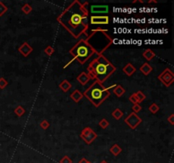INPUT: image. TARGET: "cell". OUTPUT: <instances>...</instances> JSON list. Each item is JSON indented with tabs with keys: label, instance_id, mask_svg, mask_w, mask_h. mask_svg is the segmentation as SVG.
I'll return each instance as SVG.
<instances>
[{
	"label": "cell",
	"instance_id": "obj_8",
	"mask_svg": "<svg viewBox=\"0 0 174 163\" xmlns=\"http://www.w3.org/2000/svg\"><path fill=\"white\" fill-rule=\"evenodd\" d=\"M124 122L131 129H135L142 122V119L140 118L136 113L132 112L125 118Z\"/></svg>",
	"mask_w": 174,
	"mask_h": 163
},
{
	"label": "cell",
	"instance_id": "obj_6",
	"mask_svg": "<svg viewBox=\"0 0 174 163\" xmlns=\"http://www.w3.org/2000/svg\"><path fill=\"white\" fill-rule=\"evenodd\" d=\"M158 80L166 87H170L174 82V74L171 69L166 68L157 76Z\"/></svg>",
	"mask_w": 174,
	"mask_h": 163
},
{
	"label": "cell",
	"instance_id": "obj_34",
	"mask_svg": "<svg viewBox=\"0 0 174 163\" xmlns=\"http://www.w3.org/2000/svg\"><path fill=\"white\" fill-rule=\"evenodd\" d=\"M78 163H89V161L87 160L86 158H82V159L79 161V162Z\"/></svg>",
	"mask_w": 174,
	"mask_h": 163
},
{
	"label": "cell",
	"instance_id": "obj_12",
	"mask_svg": "<svg viewBox=\"0 0 174 163\" xmlns=\"http://www.w3.org/2000/svg\"><path fill=\"white\" fill-rule=\"evenodd\" d=\"M76 80H77V82H79L83 86H84V85H86L87 83L91 80V78H90V76H88V74H87V72H81L80 74L77 76Z\"/></svg>",
	"mask_w": 174,
	"mask_h": 163
},
{
	"label": "cell",
	"instance_id": "obj_15",
	"mask_svg": "<svg viewBox=\"0 0 174 163\" xmlns=\"http://www.w3.org/2000/svg\"><path fill=\"white\" fill-rule=\"evenodd\" d=\"M152 71H153V68H152V66H151L148 62L144 63V64L140 66V68H139V72H142L145 76L149 75Z\"/></svg>",
	"mask_w": 174,
	"mask_h": 163
},
{
	"label": "cell",
	"instance_id": "obj_17",
	"mask_svg": "<svg viewBox=\"0 0 174 163\" xmlns=\"http://www.w3.org/2000/svg\"><path fill=\"white\" fill-rule=\"evenodd\" d=\"M143 57L145 58L147 61H149L152 59H154L156 57V53L154 51H152L150 48L145 49L143 53Z\"/></svg>",
	"mask_w": 174,
	"mask_h": 163
},
{
	"label": "cell",
	"instance_id": "obj_27",
	"mask_svg": "<svg viewBox=\"0 0 174 163\" xmlns=\"http://www.w3.org/2000/svg\"><path fill=\"white\" fill-rule=\"evenodd\" d=\"M44 53H45V55H47L48 56H51V55L55 53V48H54L52 46H48L47 48H45Z\"/></svg>",
	"mask_w": 174,
	"mask_h": 163
},
{
	"label": "cell",
	"instance_id": "obj_7",
	"mask_svg": "<svg viewBox=\"0 0 174 163\" xmlns=\"http://www.w3.org/2000/svg\"><path fill=\"white\" fill-rule=\"evenodd\" d=\"M81 138L87 144V145H91L98 137L97 134L89 127H86L85 128H83L80 134Z\"/></svg>",
	"mask_w": 174,
	"mask_h": 163
},
{
	"label": "cell",
	"instance_id": "obj_32",
	"mask_svg": "<svg viewBox=\"0 0 174 163\" xmlns=\"http://www.w3.org/2000/svg\"><path fill=\"white\" fill-rule=\"evenodd\" d=\"M59 163H72V160L68 155H65L63 156V158L60 159Z\"/></svg>",
	"mask_w": 174,
	"mask_h": 163
},
{
	"label": "cell",
	"instance_id": "obj_13",
	"mask_svg": "<svg viewBox=\"0 0 174 163\" xmlns=\"http://www.w3.org/2000/svg\"><path fill=\"white\" fill-rule=\"evenodd\" d=\"M137 69L135 68L134 65H132L131 63H128L123 68H122V72L127 75L128 76H131L136 72Z\"/></svg>",
	"mask_w": 174,
	"mask_h": 163
},
{
	"label": "cell",
	"instance_id": "obj_24",
	"mask_svg": "<svg viewBox=\"0 0 174 163\" xmlns=\"http://www.w3.org/2000/svg\"><path fill=\"white\" fill-rule=\"evenodd\" d=\"M135 94H136V96H137V98H138V100H139V103L143 102L145 99H146V96L145 95V93H144L142 91H140V90L137 91V92L135 93Z\"/></svg>",
	"mask_w": 174,
	"mask_h": 163
},
{
	"label": "cell",
	"instance_id": "obj_25",
	"mask_svg": "<svg viewBox=\"0 0 174 163\" xmlns=\"http://www.w3.org/2000/svg\"><path fill=\"white\" fill-rule=\"evenodd\" d=\"M109 125H110V122L104 118L101 119V121L99 122V126L102 129H106L109 127Z\"/></svg>",
	"mask_w": 174,
	"mask_h": 163
},
{
	"label": "cell",
	"instance_id": "obj_30",
	"mask_svg": "<svg viewBox=\"0 0 174 163\" xmlns=\"http://www.w3.org/2000/svg\"><path fill=\"white\" fill-rule=\"evenodd\" d=\"M132 112L133 113H139L141 110H142V106L140 105V104H132Z\"/></svg>",
	"mask_w": 174,
	"mask_h": 163
},
{
	"label": "cell",
	"instance_id": "obj_3",
	"mask_svg": "<svg viewBox=\"0 0 174 163\" xmlns=\"http://www.w3.org/2000/svg\"><path fill=\"white\" fill-rule=\"evenodd\" d=\"M85 41L97 55H103V53L113 44V38L108 34V31L100 28L92 30Z\"/></svg>",
	"mask_w": 174,
	"mask_h": 163
},
{
	"label": "cell",
	"instance_id": "obj_36",
	"mask_svg": "<svg viewBox=\"0 0 174 163\" xmlns=\"http://www.w3.org/2000/svg\"><path fill=\"white\" fill-rule=\"evenodd\" d=\"M89 163H91V162H89Z\"/></svg>",
	"mask_w": 174,
	"mask_h": 163
},
{
	"label": "cell",
	"instance_id": "obj_5",
	"mask_svg": "<svg viewBox=\"0 0 174 163\" xmlns=\"http://www.w3.org/2000/svg\"><path fill=\"white\" fill-rule=\"evenodd\" d=\"M69 53L81 65L85 64L86 61H87L91 56H93V55H94L93 50L90 48V46L87 44L84 39L79 40L70 49Z\"/></svg>",
	"mask_w": 174,
	"mask_h": 163
},
{
	"label": "cell",
	"instance_id": "obj_20",
	"mask_svg": "<svg viewBox=\"0 0 174 163\" xmlns=\"http://www.w3.org/2000/svg\"><path fill=\"white\" fill-rule=\"evenodd\" d=\"M111 115H112V117L116 119V120H120V119L123 117V112H122V110H120L119 108H116V109H115V110L112 111Z\"/></svg>",
	"mask_w": 174,
	"mask_h": 163
},
{
	"label": "cell",
	"instance_id": "obj_21",
	"mask_svg": "<svg viewBox=\"0 0 174 163\" xmlns=\"http://www.w3.org/2000/svg\"><path fill=\"white\" fill-rule=\"evenodd\" d=\"M14 111H15V114L17 117H22V116L26 113V109H25L23 106H21V105H18V106L15 108Z\"/></svg>",
	"mask_w": 174,
	"mask_h": 163
},
{
	"label": "cell",
	"instance_id": "obj_33",
	"mask_svg": "<svg viewBox=\"0 0 174 163\" xmlns=\"http://www.w3.org/2000/svg\"><path fill=\"white\" fill-rule=\"evenodd\" d=\"M167 121L168 122H170L171 125H174V114H171L169 117H167Z\"/></svg>",
	"mask_w": 174,
	"mask_h": 163
},
{
	"label": "cell",
	"instance_id": "obj_23",
	"mask_svg": "<svg viewBox=\"0 0 174 163\" xmlns=\"http://www.w3.org/2000/svg\"><path fill=\"white\" fill-rule=\"evenodd\" d=\"M160 107L158 106V104L156 103H152L149 106V110L152 113V114H156L159 111Z\"/></svg>",
	"mask_w": 174,
	"mask_h": 163
},
{
	"label": "cell",
	"instance_id": "obj_9",
	"mask_svg": "<svg viewBox=\"0 0 174 163\" xmlns=\"http://www.w3.org/2000/svg\"><path fill=\"white\" fill-rule=\"evenodd\" d=\"M110 22V18L108 15H91L90 24L94 26L108 25Z\"/></svg>",
	"mask_w": 174,
	"mask_h": 163
},
{
	"label": "cell",
	"instance_id": "obj_1",
	"mask_svg": "<svg viewBox=\"0 0 174 163\" xmlns=\"http://www.w3.org/2000/svg\"><path fill=\"white\" fill-rule=\"evenodd\" d=\"M88 3L78 0L72 2L57 18L58 22L75 38L86 33L88 28Z\"/></svg>",
	"mask_w": 174,
	"mask_h": 163
},
{
	"label": "cell",
	"instance_id": "obj_26",
	"mask_svg": "<svg viewBox=\"0 0 174 163\" xmlns=\"http://www.w3.org/2000/svg\"><path fill=\"white\" fill-rule=\"evenodd\" d=\"M7 11H8V7L2 1H0V17L6 14Z\"/></svg>",
	"mask_w": 174,
	"mask_h": 163
},
{
	"label": "cell",
	"instance_id": "obj_16",
	"mask_svg": "<svg viewBox=\"0 0 174 163\" xmlns=\"http://www.w3.org/2000/svg\"><path fill=\"white\" fill-rule=\"evenodd\" d=\"M59 89H61L63 92L66 93V92H68L70 89H72V83L68 80H63L59 84Z\"/></svg>",
	"mask_w": 174,
	"mask_h": 163
},
{
	"label": "cell",
	"instance_id": "obj_10",
	"mask_svg": "<svg viewBox=\"0 0 174 163\" xmlns=\"http://www.w3.org/2000/svg\"><path fill=\"white\" fill-rule=\"evenodd\" d=\"M90 13L92 15H102L101 14H108L109 13V6L108 5H91L90 6Z\"/></svg>",
	"mask_w": 174,
	"mask_h": 163
},
{
	"label": "cell",
	"instance_id": "obj_31",
	"mask_svg": "<svg viewBox=\"0 0 174 163\" xmlns=\"http://www.w3.org/2000/svg\"><path fill=\"white\" fill-rule=\"evenodd\" d=\"M49 126H50V123H49L47 120H44V121H42L40 122V127H41V128L44 129V130H47V129L49 128Z\"/></svg>",
	"mask_w": 174,
	"mask_h": 163
},
{
	"label": "cell",
	"instance_id": "obj_22",
	"mask_svg": "<svg viewBox=\"0 0 174 163\" xmlns=\"http://www.w3.org/2000/svg\"><path fill=\"white\" fill-rule=\"evenodd\" d=\"M21 11H22L25 15H29L30 13L32 11V7L30 5L29 3H25V4L21 7Z\"/></svg>",
	"mask_w": 174,
	"mask_h": 163
},
{
	"label": "cell",
	"instance_id": "obj_35",
	"mask_svg": "<svg viewBox=\"0 0 174 163\" xmlns=\"http://www.w3.org/2000/svg\"><path fill=\"white\" fill-rule=\"evenodd\" d=\"M100 163H108V162H107L106 161H102V162Z\"/></svg>",
	"mask_w": 174,
	"mask_h": 163
},
{
	"label": "cell",
	"instance_id": "obj_4",
	"mask_svg": "<svg viewBox=\"0 0 174 163\" xmlns=\"http://www.w3.org/2000/svg\"><path fill=\"white\" fill-rule=\"evenodd\" d=\"M115 86L116 85H113L110 88H104L103 84L100 83L97 81H94L93 84L90 85L84 91L83 94V97H86L95 107H99L107 98L110 97L111 93L109 89L114 88Z\"/></svg>",
	"mask_w": 174,
	"mask_h": 163
},
{
	"label": "cell",
	"instance_id": "obj_2",
	"mask_svg": "<svg viewBox=\"0 0 174 163\" xmlns=\"http://www.w3.org/2000/svg\"><path fill=\"white\" fill-rule=\"evenodd\" d=\"M116 71V67L103 55H98L87 65V74L91 79L104 83Z\"/></svg>",
	"mask_w": 174,
	"mask_h": 163
},
{
	"label": "cell",
	"instance_id": "obj_11",
	"mask_svg": "<svg viewBox=\"0 0 174 163\" xmlns=\"http://www.w3.org/2000/svg\"><path fill=\"white\" fill-rule=\"evenodd\" d=\"M18 51L22 55V56H24V57H28L29 55H31V52L33 51V48H32L28 43L25 42V43H23L19 47Z\"/></svg>",
	"mask_w": 174,
	"mask_h": 163
},
{
	"label": "cell",
	"instance_id": "obj_19",
	"mask_svg": "<svg viewBox=\"0 0 174 163\" xmlns=\"http://www.w3.org/2000/svg\"><path fill=\"white\" fill-rule=\"evenodd\" d=\"M121 151H122V149L117 144H115V145H113L111 149H110V152L114 155V156H117L118 155H120L121 153Z\"/></svg>",
	"mask_w": 174,
	"mask_h": 163
},
{
	"label": "cell",
	"instance_id": "obj_14",
	"mask_svg": "<svg viewBox=\"0 0 174 163\" xmlns=\"http://www.w3.org/2000/svg\"><path fill=\"white\" fill-rule=\"evenodd\" d=\"M70 97H71V99L75 103H78L83 98V94L78 89H76V90H74L72 93H71Z\"/></svg>",
	"mask_w": 174,
	"mask_h": 163
},
{
	"label": "cell",
	"instance_id": "obj_18",
	"mask_svg": "<svg viewBox=\"0 0 174 163\" xmlns=\"http://www.w3.org/2000/svg\"><path fill=\"white\" fill-rule=\"evenodd\" d=\"M126 90L125 89L121 86V85H116L114 87V89H113V93L116 94L117 97H121L124 93H125Z\"/></svg>",
	"mask_w": 174,
	"mask_h": 163
},
{
	"label": "cell",
	"instance_id": "obj_29",
	"mask_svg": "<svg viewBox=\"0 0 174 163\" xmlns=\"http://www.w3.org/2000/svg\"><path fill=\"white\" fill-rule=\"evenodd\" d=\"M129 101H130L131 103H132V104H139V100H138V98H137V96H136L135 93H132V94H131L130 97H129Z\"/></svg>",
	"mask_w": 174,
	"mask_h": 163
},
{
	"label": "cell",
	"instance_id": "obj_28",
	"mask_svg": "<svg viewBox=\"0 0 174 163\" xmlns=\"http://www.w3.org/2000/svg\"><path fill=\"white\" fill-rule=\"evenodd\" d=\"M9 83L4 77H0V89H4L8 86Z\"/></svg>",
	"mask_w": 174,
	"mask_h": 163
}]
</instances>
